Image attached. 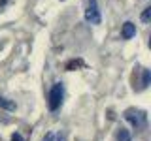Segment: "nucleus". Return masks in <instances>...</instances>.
Wrapping results in <instances>:
<instances>
[{
	"label": "nucleus",
	"mask_w": 151,
	"mask_h": 141,
	"mask_svg": "<svg viewBox=\"0 0 151 141\" xmlns=\"http://www.w3.org/2000/svg\"><path fill=\"white\" fill-rule=\"evenodd\" d=\"M125 119L130 122L132 126H134L136 130L140 128H145V124H147V115H145V111H136V109H129L125 113Z\"/></svg>",
	"instance_id": "f257e3e1"
},
{
	"label": "nucleus",
	"mask_w": 151,
	"mask_h": 141,
	"mask_svg": "<svg viewBox=\"0 0 151 141\" xmlns=\"http://www.w3.org/2000/svg\"><path fill=\"white\" fill-rule=\"evenodd\" d=\"M63 94H64V88H63V83H55L51 87V92H49V109L51 111H57L63 103Z\"/></svg>",
	"instance_id": "f03ea898"
},
{
	"label": "nucleus",
	"mask_w": 151,
	"mask_h": 141,
	"mask_svg": "<svg viewBox=\"0 0 151 141\" xmlns=\"http://www.w3.org/2000/svg\"><path fill=\"white\" fill-rule=\"evenodd\" d=\"M85 21H89L91 25H100V9H98L96 0H87V8H85Z\"/></svg>",
	"instance_id": "7ed1b4c3"
},
{
	"label": "nucleus",
	"mask_w": 151,
	"mask_h": 141,
	"mask_svg": "<svg viewBox=\"0 0 151 141\" xmlns=\"http://www.w3.org/2000/svg\"><path fill=\"white\" fill-rule=\"evenodd\" d=\"M136 34V26L134 25H132V23L130 21H127L125 23V25H123V30H121V36L123 38H125V40H130V38L132 36H134Z\"/></svg>",
	"instance_id": "20e7f679"
},
{
	"label": "nucleus",
	"mask_w": 151,
	"mask_h": 141,
	"mask_svg": "<svg viewBox=\"0 0 151 141\" xmlns=\"http://www.w3.org/2000/svg\"><path fill=\"white\" fill-rule=\"evenodd\" d=\"M42 141H66V139H64V135L60 134V132H47Z\"/></svg>",
	"instance_id": "39448f33"
},
{
	"label": "nucleus",
	"mask_w": 151,
	"mask_h": 141,
	"mask_svg": "<svg viewBox=\"0 0 151 141\" xmlns=\"http://www.w3.org/2000/svg\"><path fill=\"white\" fill-rule=\"evenodd\" d=\"M0 107H4V109H8V111H13L15 109V102H9L6 98H0Z\"/></svg>",
	"instance_id": "423d86ee"
},
{
	"label": "nucleus",
	"mask_w": 151,
	"mask_h": 141,
	"mask_svg": "<svg viewBox=\"0 0 151 141\" xmlns=\"http://www.w3.org/2000/svg\"><path fill=\"white\" fill-rule=\"evenodd\" d=\"M117 139H119V141H130V134H129L127 130L121 128V132L117 134Z\"/></svg>",
	"instance_id": "0eeeda50"
},
{
	"label": "nucleus",
	"mask_w": 151,
	"mask_h": 141,
	"mask_svg": "<svg viewBox=\"0 0 151 141\" xmlns=\"http://www.w3.org/2000/svg\"><path fill=\"white\" fill-rule=\"evenodd\" d=\"M79 66H83L81 60H72V62L66 64V70H74V68H79Z\"/></svg>",
	"instance_id": "6e6552de"
},
{
	"label": "nucleus",
	"mask_w": 151,
	"mask_h": 141,
	"mask_svg": "<svg viewBox=\"0 0 151 141\" xmlns=\"http://www.w3.org/2000/svg\"><path fill=\"white\" fill-rule=\"evenodd\" d=\"M149 19H151V8H145L144 13H142V21H144V23H149Z\"/></svg>",
	"instance_id": "1a4fd4ad"
},
{
	"label": "nucleus",
	"mask_w": 151,
	"mask_h": 141,
	"mask_svg": "<svg viewBox=\"0 0 151 141\" xmlns=\"http://www.w3.org/2000/svg\"><path fill=\"white\" fill-rule=\"evenodd\" d=\"M149 79H151V73H149V70H144V81H142V87H147L149 85Z\"/></svg>",
	"instance_id": "9d476101"
},
{
	"label": "nucleus",
	"mask_w": 151,
	"mask_h": 141,
	"mask_svg": "<svg viewBox=\"0 0 151 141\" xmlns=\"http://www.w3.org/2000/svg\"><path fill=\"white\" fill-rule=\"evenodd\" d=\"M12 141H25V139H23L19 134H13V135H12Z\"/></svg>",
	"instance_id": "9b49d317"
}]
</instances>
